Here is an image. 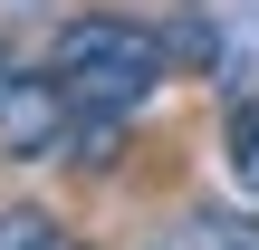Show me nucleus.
<instances>
[{"label": "nucleus", "instance_id": "3", "mask_svg": "<svg viewBox=\"0 0 259 250\" xmlns=\"http://www.w3.org/2000/svg\"><path fill=\"white\" fill-rule=\"evenodd\" d=\"M144 250H259V222H250V212H211V202H202V212H173Z\"/></svg>", "mask_w": 259, "mask_h": 250}, {"label": "nucleus", "instance_id": "6", "mask_svg": "<svg viewBox=\"0 0 259 250\" xmlns=\"http://www.w3.org/2000/svg\"><path fill=\"white\" fill-rule=\"evenodd\" d=\"M0 77H10V58H0Z\"/></svg>", "mask_w": 259, "mask_h": 250}, {"label": "nucleus", "instance_id": "4", "mask_svg": "<svg viewBox=\"0 0 259 250\" xmlns=\"http://www.w3.org/2000/svg\"><path fill=\"white\" fill-rule=\"evenodd\" d=\"M221 154H231V183L259 193V96H240V106L221 116Z\"/></svg>", "mask_w": 259, "mask_h": 250}, {"label": "nucleus", "instance_id": "2", "mask_svg": "<svg viewBox=\"0 0 259 250\" xmlns=\"http://www.w3.org/2000/svg\"><path fill=\"white\" fill-rule=\"evenodd\" d=\"M77 135V96L58 87V67H10L0 77V154H58Z\"/></svg>", "mask_w": 259, "mask_h": 250}, {"label": "nucleus", "instance_id": "5", "mask_svg": "<svg viewBox=\"0 0 259 250\" xmlns=\"http://www.w3.org/2000/svg\"><path fill=\"white\" fill-rule=\"evenodd\" d=\"M0 250H67V231L38 202H0Z\"/></svg>", "mask_w": 259, "mask_h": 250}, {"label": "nucleus", "instance_id": "1", "mask_svg": "<svg viewBox=\"0 0 259 250\" xmlns=\"http://www.w3.org/2000/svg\"><path fill=\"white\" fill-rule=\"evenodd\" d=\"M48 67H58V87L77 96V116L125 125V116H144V106L163 96L173 39L144 29V19H125V10H77V19L58 29V48H48Z\"/></svg>", "mask_w": 259, "mask_h": 250}]
</instances>
